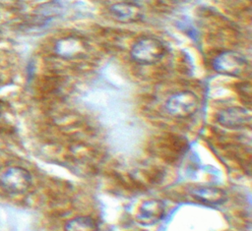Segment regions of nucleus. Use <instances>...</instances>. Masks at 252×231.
<instances>
[{"label": "nucleus", "instance_id": "nucleus-5", "mask_svg": "<svg viewBox=\"0 0 252 231\" xmlns=\"http://www.w3.org/2000/svg\"><path fill=\"white\" fill-rule=\"evenodd\" d=\"M217 121L227 129H241L251 123V112L240 106H230L220 109L217 114Z\"/></svg>", "mask_w": 252, "mask_h": 231}, {"label": "nucleus", "instance_id": "nucleus-9", "mask_svg": "<svg viewBox=\"0 0 252 231\" xmlns=\"http://www.w3.org/2000/svg\"><path fill=\"white\" fill-rule=\"evenodd\" d=\"M109 11L113 18L121 22H134L139 20L142 16V11L139 6L126 2L112 5Z\"/></svg>", "mask_w": 252, "mask_h": 231}, {"label": "nucleus", "instance_id": "nucleus-1", "mask_svg": "<svg viewBox=\"0 0 252 231\" xmlns=\"http://www.w3.org/2000/svg\"><path fill=\"white\" fill-rule=\"evenodd\" d=\"M163 43L156 37H143L137 40L130 50L131 58L142 65H152L158 62L164 55Z\"/></svg>", "mask_w": 252, "mask_h": 231}, {"label": "nucleus", "instance_id": "nucleus-2", "mask_svg": "<svg viewBox=\"0 0 252 231\" xmlns=\"http://www.w3.org/2000/svg\"><path fill=\"white\" fill-rule=\"evenodd\" d=\"M32 185V175L24 167L11 166L0 173V187L10 195L25 194Z\"/></svg>", "mask_w": 252, "mask_h": 231}, {"label": "nucleus", "instance_id": "nucleus-8", "mask_svg": "<svg viewBox=\"0 0 252 231\" xmlns=\"http://www.w3.org/2000/svg\"><path fill=\"white\" fill-rule=\"evenodd\" d=\"M191 196L198 202L207 204H221L227 200L226 192L215 186H198L191 190Z\"/></svg>", "mask_w": 252, "mask_h": 231}, {"label": "nucleus", "instance_id": "nucleus-11", "mask_svg": "<svg viewBox=\"0 0 252 231\" xmlns=\"http://www.w3.org/2000/svg\"><path fill=\"white\" fill-rule=\"evenodd\" d=\"M1 113H2V109H1V106H0V116H1Z\"/></svg>", "mask_w": 252, "mask_h": 231}, {"label": "nucleus", "instance_id": "nucleus-3", "mask_svg": "<svg viewBox=\"0 0 252 231\" xmlns=\"http://www.w3.org/2000/svg\"><path fill=\"white\" fill-rule=\"evenodd\" d=\"M198 109V97L190 90H181L171 94L165 101V110L176 118H188Z\"/></svg>", "mask_w": 252, "mask_h": 231}, {"label": "nucleus", "instance_id": "nucleus-10", "mask_svg": "<svg viewBox=\"0 0 252 231\" xmlns=\"http://www.w3.org/2000/svg\"><path fill=\"white\" fill-rule=\"evenodd\" d=\"M65 231H97V224L91 216L80 215L68 220Z\"/></svg>", "mask_w": 252, "mask_h": 231}, {"label": "nucleus", "instance_id": "nucleus-6", "mask_svg": "<svg viewBox=\"0 0 252 231\" xmlns=\"http://www.w3.org/2000/svg\"><path fill=\"white\" fill-rule=\"evenodd\" d=\"M165 214V204L158 199L144 201L138 208L135 219L145 226H151L158 223Z\"/></svg>", "mask_w": 252, "mask_h": 231}, {"label": "nucleus", "instance_id": "nucleus-4", "mask_svg": "<svg viewBox=\"0 0 252 231\" xmlns=\"http://www.w3.org/2000/svg\"><path fill=\"white\" fill-rule=\"evenodd\" d=\"M214 70L223 76L237 77L242 75L248 68L246 58L235 51H223L213 60Z\"/></svg>", "mask_w": 252, "mask_h": 231}, {"label": "nucleus", "instance_id": "nucleus-7", "mask_svg": "<svg viewBox=\"0 0 252 231\" xmlns=\"http://www.w3.org/2000/svg\"><path fill=\"white\" fill-rule=\"evenodd\" d=\"M54 49L57 55L65 59L80 58L87 53L86 43L76 36H66L59 39Z\"/></svg>", "mask_w": 252, "mask_h": 231}]
</instances>
